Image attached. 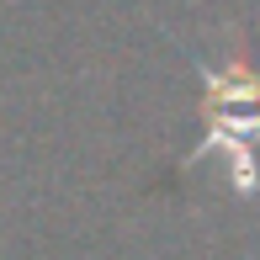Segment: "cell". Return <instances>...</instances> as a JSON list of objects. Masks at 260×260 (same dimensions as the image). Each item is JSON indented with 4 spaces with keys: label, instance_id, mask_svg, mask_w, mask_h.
Returning <instances> with one entry per match:
<instances>
[{
    "label": "cell",
    "instance_id": "obj_1",
    "mask_svg": "<svg viewBox=\"0 0 260 260\" xmlns=\"http://www.w3.org/2000/svg\"><path fill=\"white\" fill-rule=\"evenodd\" d=\"M207 144L202 154H234L239 138H260V75L255 69H207Z\"/></svg>",
    "mask_w": 260,
    "mask_h": 260
}]
</instances>
